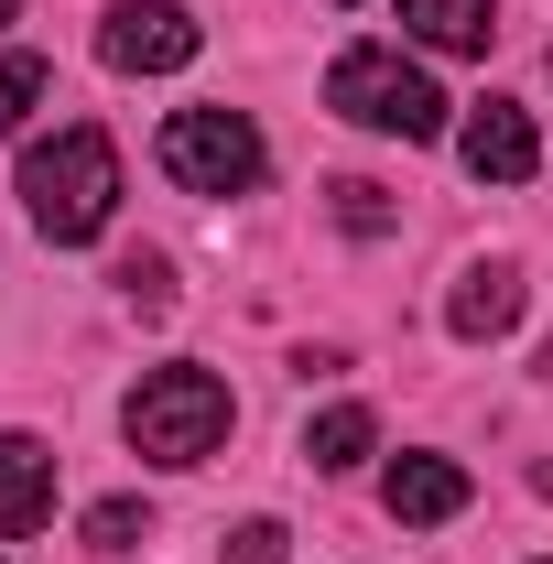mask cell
I'll use <instances>...</instances> for the list:
<instances>
[{
	"instance_id": "cell-1",
	"label": "cell",
	"mask_w": 553,
	"mask_h": 564,
	"mask_svg": "<svg viewBox=\"0 0 553 564\" xmlns=\"http://www.w3.org/2000/svg\"><path fill=\"white\" fill-rule=\"evenodd\" d=\"M22 196H33V228H44L55 250H87V239L120 217V152H109V131L66 120L55 141H33V152H22Z\"/></svg>"
},
{
	"instance_id": "cell-2",
	"label": "cell",
	"mask_w": 553,
	"mask_h": 564,
	"mask_svg": "<svg viewBox=\"0 0 553 564\" xmlns=\"http://www.w3.org/2000/svg\"><path fill=\"white\" fill-rule=\"evenodd\" d=\"M228 423H239V402H228V380L196 369V358L141 369V391L120 402V434H131V456H152V467H207L217 445H228Z\"/></svg>"
},
{
	"instance_id": "cell-3",
	"label": "cell",
	"mask_w": 553,
	"mask_h": 564,
	"mask_svg": "<svg viewBox=\"0 0 553 564\" xmlns=\"http://www.w3.org/2000/svg\"><path fill=\"white\" fill-rule=\"evenodd\" d=\"M326 109H337V120H358V131H380V141H434V131H445L434 76L402 66L391 44H347L337 66H326Z\"/></svg>"
},
{
	"instance_id": "cell-4",
	"label": "cell",
	"mask_w": 553,
	"mask_h": 564,
	"mask_svg": "<svg viewBox=\"0 0 553 564\" xmlns=\"http://www.w3.org/2000/svg\"><path fill=\"white\" fill-rule=\"evenodd\" d=\"M261 131H250V109H174L163 120V174L185 185V196H250L261 185Z\"/></svg>"
},
{
	"instance_id": "cell-5",
	"label": "cell",
	"mask_w": 553,
	"mask_h": 564,
	"mask_svg": "<svg viewBox=\"0 0 553 564\" xmlns=\"http://www.w3.org/2000/svg\"><path fill=\"white\" fill-rule=\"evenodd\" d=\"M196 11L185 0H120L109 22H98V66L109 76H174V66H196Z\"/></svg>"
},
{
	"instance_id": "cell-6",
	"label": "cell",
	"mask_w": 553,
	"mask_h": 564,
	"mask_svg": "<svg viewBox=\"0 0 553 564\" xmlns=\"http://www.w3.org/2000/svg\"><path fill=\"white\" fill-rule=\"evenodd\" d=\"M456 163H467L478 185H532V174H543V131H532V109L478 98V109H467V131H456Z\"/></svg>"
},
{
	"instance_id": "cell-7",
	"label": "cell",
	"mask_w": 553,
	"mask_h": 564,
	"mask_svg": "<svg viewBox=\"0 0 553 564\" xmlns=\"http://www.w3.org/2000/svg\"><path fill=\"white\" fill-rule=\"evenodd\" d=\"M521 304H532V282L510 272V261H467L456 293H445V326H456V348H499L521 326Z\"/></svg>"
},
{
	"instance_id": "cell-8",
	"label": "cell",
	"mask_w": 553,
	"mask_h": 564,
	"mask_svg": "<svg viewBox=\"0 0 553 564\" xmlns=\"http://www.w3.org/2000/svg\"><path fill=\"white\" fill-rule=\"evenodd\" d=\"M380 499H391V521L434 532V521H456V510H467V467H456V456H391Z\"/></svg>"
},
{
	"instance_id": "cell-9",
	"label": "cell",
	"mask_w": 553,
	"mask_h": 564,
	"mask_svg": "<svg viewBox=\"0 0 553 564\" xmlns=\"http://www.w3.org/2000/svg\"><path fill=\"white\" fill-rule=\"evenodd\" d=\"M55 510V445L44 434H0V543H22Z\"/></svg>"
},
{
	"instance_id": "cell-10",
	"label": "cell",
	"mask_w": 553,
	"mask_h": 564,
	"mask_svg": "<svg viewBox=\"0 0 553 564\" xmlns=\"http://www.w3.org/2000/svg\"><path fill=\"white\" fill-rule=\"evenodd\" d=\"M402 11V33H423L434 55H488L499 44V11L488 0H391Z\"/></svg>"
},
{
	"instance_id": "cell-11",
	"label": "cell",
	"mask_w": 553,
	"mask_h": 564,
	"mask_svg": "<svg viewBox=\"0 0 553 564\" xmlns=\"http://www.w3.org/2000/svg\"><path fill=\"white\" fill-rule=\"evenodd\" d=\"M369 445H380L369 402H337V413H315V423H304V467H326V478H347V467H358Z\"/></svg>"
},
{
	"instance_id": "cell-12",
	"label": "cell",
	"mask_w": 553,
	"mask_h": 564,
	"mask_svg": "<svg viewBox=\"0 0 553 564\" xmlns=\"http://www.w3.org/2000/svg\"><path fill=\"white\" fill-rule=\"evenodd\" d=\"M44 98H55V66L44 55H0V131H22Z\"/></svg>"
},
{
	"instance_id": "cell-13",
	"label": "cell",
	"mask_w": 553,
	"mask_h": 564,
	"mask_svg": "<svg viewBox=\"0 0 553 564\" xmlns=\"http://www.w3.org/2000/svg\"><path fill=\"white\" fill-rule=\"evenodd\" d=\"M326 207H337L347 239H391V196H380L369 174H337V185H326Z\"/></svg>"
},
{
	"instance_id": "cell-14",
	"label": "cell",
	"mask_w": 553,
	"mask_h": 564,
	"mask_svg": "<svg viewBox=\"0 0 553 564\" xmlns=\"http://www.w3.org/2000/svg\"><path fill=\"white\" fill-rule=\"evenodd\" d=\"M120 304L131 315H174V272L163 261H120Z\"/></svg>"
},
{
	"instance_id": "cell-15",
	"label": "cell",
	"mask_w": 553,
	"mask_h": 564,
	"mask_svg": "<svg viewBox=\"0 0 553 564\" xmlns=\"http://www.w3.org/2000/svg\"><path fill=\"white\" fill-rule=\"evenodd\" d=\"M87 543H98V554H131L141 543V499H98V510H87Z\"/></svg>"
},
{
	"instance_id": "cell-16",
	"label": "cell",
	"mask_w": 553,
	"mask_h": 564,
	"mask_svg": "<svg viewBox=\"0 0 553 564\" xmlns=\"http://www.w3.org/2000/svg\"><path fill=\"white\" fill-rule=\"evenodd\" d=\"M282 554H293L282 521H239V532H228V564H282Z\"/></svg>"
},
{
	"instance_id": "cell-17",
	"label": "cell",
	"mask_w": 553,
	"mask_h": 564,
	"mask_svg": "<svg viewBox=\"0 0 553 564\" xmlns=\"http://www.w3.org/2000/svg\"><path fill=\"white\" fill-rule=\"evenodd\" d=\"M11 22H22V0H0V33H11Z\"/></svg>"
}]
</instances>
